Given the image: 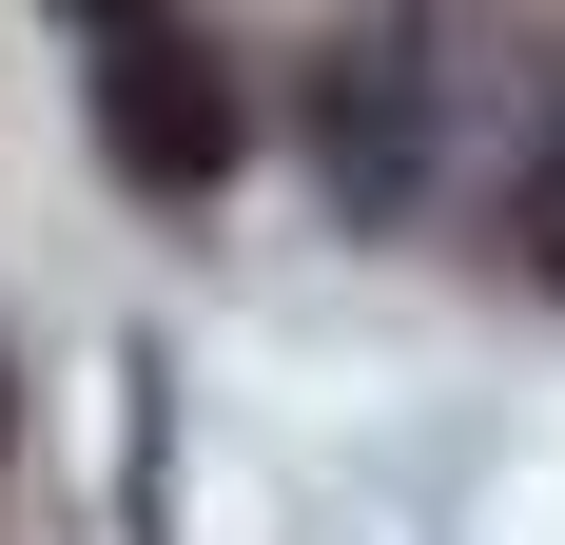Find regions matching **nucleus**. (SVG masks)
<instances>
[{"instance_id": "f257e3e1", "label": "nucleus", "mask_w": 565, "mask_h": 545, "mask_svg": "<svg viewBox=\"0 0 565 545\" xmlns=\"http://www.w3.org/2000/svg\"><path fill=\"white\" fill-rule=\"evenodd\" d=\"M78 20H98V137H117V175H137V195H215L234 137H254L234 78H215V40H195L175 0H78Z\"/></svg>"}, {"instance_id": "f03ea898", "label": "nucleus", "mask_w": 565, "mask_h": 545, "mask_svg": "<svg viewBox=\"0 0 565 545\" xmlns=\"http://www.w3.org/2000/svg\"><path fill=\"white\" fill-rule=\"evenodd\" d=\"M429 78H449V58L409 40V20H371V40H332L312 58V175H332L351 215H409V195H429Z\"/></svg>"}, {"instance_id": "7ed1b4c3", "label": "nucleus", "mask_w": 565, "mask_h": 545, "mask_svg": "<svg viewBox=\"0 0 565 545\" xmlns=\"http://www.w3.org/2000/svg\"><path fill=\"white\" fill-rule=\"evenodd\" d=\"M0 429H20V409H0Z\"/></svg>"}]
</instances>
